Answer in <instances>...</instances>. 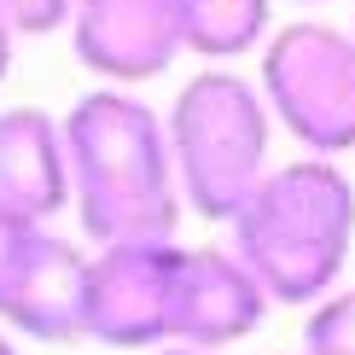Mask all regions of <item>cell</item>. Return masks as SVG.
<instances>
[{"label":"cell","mask_w":355,"mask_h":355,"mask_svg":"<svg viewBox=\"0 0 355 355\" xmlns=\"http://www.w3.org/2000/svg\"><path fill=\"white\" fill-rule=\"evenodd\" d=\"M70 53L111 87L164 76L181 58V0H76Z\"/></svg>","instance_id":"7"},{"label":"cell","mask_w":355,"mask_h":355,"mask_svg":"<svg viewBox=\"0 0 355 355\" xmlns=\"http://www.w3.org/2000/svg\"><path fill=\"white\" fill-rule=\"evenodd\" d=\"M146 355H216V349H198V344H157V349H146Z\"/></svg>","instance_id":"13"},{"label":"cell","mask_w":355,"mask_h":355,"mask_svg":"<svg viewBox=\"0 0 355 355\" xmlns=\"http://www.w3.org/2000/svg\"><path fill=\"white\" fill-rule=\"evenodd\" d=\"M274 35V0H181V53L233 64Z\"/></svg>","instance_id":"10"},{"label":"cell","mask_w":355,"mask_h":355,"mask_svg":"<svg viewBox=\"0 0 355 355\" xmlns=\"http://www.w3.org/2000/svg\"><path fill=\"white\" fill-rule=\"evenodd\" d=\"M164 128L187 210L204 221H233L250 187L268 175L274 111L262 87L227 64H204L198 76L181 82L175 105L164 111Z\"/></svg>","instance_id":"3"},{"label":"cell","mask_w":355,"mask_h":355,"mask_svg":"<svg viewBox=\"0 0 355 355\" xmlns=\"http://www.w3.org/2000/svg\"><path fill=\"white\" fill-rule=\"evenodd\" d=\"M70 12H76V0H0V24L12 29V41L58 35V29H70Z\"/></svg>","instance_id":"12"},{"label":"cell","mask_w":355,"mask_h":355,"mask_svg":"<svg viewBox=\"0 0 355 355\" xmlns=\"http://www.w3.org/2000/svg\"><path fill=\"white\" fill-rule=\"evenodd\" d=\"M70 210L94 245L175 239L187 216L169 157V128L135 87H87L64 111Z\"/></svg>","instance_id":"1"},{"label":"cell","mask_w":355,"mask_h":355,"mask_svg":"<svg viewBox=\"0 0 355 355\" xmlns=\"http://www.w3.org/2000/svg\"><path fill=\"white\" fill-rule=\"evenodd\" d=\"M6 70H12V29L0 24V82H6Z\"/></svg>","instance_id":"14"},{"label":"cell","mask_w":355,"mask_h":355,"mask_svg":"<svg viewBox=\"0 0 355 355\" xmlns=\"http://www.w3.org/2000/svg\"><path fill=\"white\" fill-rule=\"evenodd\" d=\"M297 6H332V0H297Z\"/></svg>","instance_id":"16"},{"label":"cell","mask_w":355,"mask_h":355,"mask_svg":"<svg viewBox=\"0 0 355 355\" xmlns=\"http://www.w3.org/2000/svg\"><path fill=\"white\" fill-rule=\"evenodd\" d=\"M175 268H181V239L94 245L82 274V338H94L105 349L169 344Z\"/></svg>","instance_id":"6"},{"label":"cell","mask_w":355,"mask_h":355,"mask_svg":"<svg viewBox=\"0 0 355 355\" xmlns=\"http://www.w3.org/2000/svg\"><path fill=\"white\" fill-rule=\"evenodd\" d=\"M303 355H355V286H332L303 315Z\"/></svg>","instance_id":"11"},{"label":"cell","mask_w":355,"mask_h":355,"mask_svg":"<svg viewBox=\"0 0 355 355\" xmlns=\"http://www.w3.org/2000/svg\"><path fill=\"white\" fill-rule=\"evenodd\" d=\"M268 291L239 262V250L221 245H181L175 268V303H169V344L198 349H233L268 320Z\"/></svg>","instance_id":"8"},{"label":"cell","mask_w":355,"mask_h":355,"mask_svg":"<svg viewBox=\"0 0 355 355\" xmlns=\"http://www.w3.org/2000/svg\"><path fill=\"white\" fill-rule=\"evenodd\" d=\"M82 245H70L47 221L0 204V327L35 338V344L82 338Z\"/></svg>","instance_id":"5"},{"label":"cell","mask_w":355,"mask_h":355,"mask_svg":"<svg viewBox=\"0 0 355 355\" xmlns=\"http://www.w3.org/2000/svg\"><path fill=\"white\" fill-rule=\"evenodd\" d=\"M262 99L303 152H355V29L297 18L262 41Z\"/></svg>","instance_id":"4"},{"label":"cell","mask_w":355,"mask_h":355,"mask_svg":"<svg viewBox=\"0 0 355 355\" xmlns=\"http://www.w3.org/2000/svg\"><path fill=\"white\" fill-rule=\"evenodd\" d=\"M233 250L279 309H309L344 279L355 250V181L338 157L303 152L268 169L233 210Z\"/></svg>","instance_id":"2"},{"label":"cell","mask_w":355,"mask_h":355,"mask_svg":"<svg viewBox=\"0 0 355 355\" xmlns=\"http://www.w3.org/2000/svg\"><path fill=\"white\" fill-rule=\"evenodd\" d=\"M0 204L58 221L70 210V146L64 116L41 105H6L0 111Z\"/></svg>","instance_id":"9"},{"label":"cell","mask_w":355,"mask_h":355,"mask_svg":"<svg viewBox=\"0 0 355 355\" xmlns=\"http://www.w3.org/2000/svg\"><path fill=\"white\" fill-rule=\"evenodd\" d=\"M0 355H18V344H12V338H6V332H0Z\"/></svg>","instance_id":"15"}]
</instances>
